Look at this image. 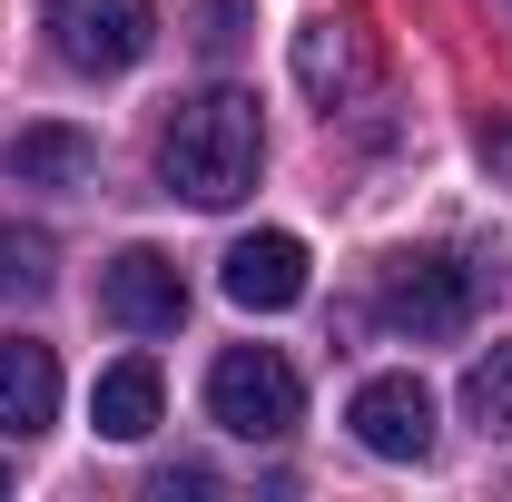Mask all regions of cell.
<instances>
[{"mask_svg": "<svg viewBox=\"0 0 512 502\" xmlns=\"http://www.w3.org/2000/svg\"><path fill=\"white\" fill-rule=\"evenodd\" d=\"M217 286H227L247 315H286L296 296H306V247H296L286 227H256V237L227 247V276H217Z\"/></svg>", "mask_w": 512, "mask_h": 502, "instance_id": "cell-7", "label": "cell"}, {"mask_svg": "<svg viewBox=\"0 0 512 502\" xmlns=\"http://www.w3.org/2000/svg\"><path fill=\"white\" fill-rule=\"evenodd\" d=\"M158 168H168V188L188 197V207H237L256 188V168H266V128H256V99L247 89H207L188 99L168 138H158Z\"/></svg>", "mask_w": 512, "mask_h": 502, "instance_id": "cell-1", "label": "cell"}, {"mask_svg": "<svg viewBox=\"0 0 512 502\" xmlns=\"http://www.w3.org/2000/svg\"><path fill=\"white\" fill-rule=\"evenodd\" d=\"M89 168H99L89 128H20V138H10V178H20V188H79Z\"/></svg>", "mask_w": 512, "mask_h": 502, "instance_id": "cell-11", "label": "cell"}, {"mask_svg": "<svg viewBox=\"0 0 512 502\" xmlns=\"http://www.w3.org/2000/svg\"><path fill=\"white\" fill-rule=\"evenodd\" d=\"M296 414H306V384H296V365H286L276 345H227V355L207 365V424H217V434L286 443Z\"/></svg>", "mask_w": 512, "mask_h": 502, "instance_id": "cell-2", "label": "cell"}, {"mask_svg": "<svg viewBox=\"0 0 512 502\" xmlns=\"http://www.w3.org/2000/svg\"><path fill=\"white\" fill-rule=\"evenodd\" d=\"M296 79H306L316 109L355 99V89H365V40H355L345 20H306V30H296Z\"/></svg>", "mask_w": 512, "mask_h": 502, "instance_id": "cell-10", "label": "cell"}, {"mask_svg": "<svg viewBox=\"0 0 512 502\" xmlns=\"http://www.w3.org/2000/svg\"><path fill=\"white\" fill-rule=\"evenodd\" d=\"M0 493H10V463H0Z\"/></svg>", "mask_w": 512, "mask_h": 502, "instance_id": "cell-16", "label": "cell"}, {"mask_svg": "<svg viewBox=\"0 0 512 502\" xmlns=\"http://www.w3.org/2000/svg\"><path fill=\"white\" fill-rule=\"evenodd\" d=\"M188 20H197V40H207V50H237V40L256 30V0H197Z\"/></svg>", "mask_w": 512, "mask_h": 502, "instance_id": "cell-14", "label": "cell"}, {"mask_svg": "<svg viewBox=\"0 0 512 502\" xmlns=\"http://www.w3.org/2000/svg\"><path fill=\"white\" fill-rule=\"evenodd\" d=\"M345 424H355V443L375 463H424L434 453V394L414 375H365L355 404H345Z\"/></svg>", "mask_w": 512, "mask_h": 502, "instance_id": "cell-6", "label": "cell"}, {"mask_svg": "<svg viewBox=\"0 0 512 502\" xmlns=\"http://www.w3.org/2000/svg\"><path fill=\"white\" fill-rule=\"evenodd\" d=\"M463 424H483V434L512 424V345H493V355L463 365Z\"/></svg>", "mask_w": 512, "mask_h": 502, "instance_id": "cell-13", "label": "cell"}, {"mask_svg": "<svg viewBox=\"0 0 512 502\" xmlns=\"http://www.w3.org/2000/svg\"><path fill=\"white\" fill-rule=\"evenodd\" d=\"M50 276H60V247H50L40 227H0V306L50 296Z\"/></svg>", "mask_w": 512, "mask_h": 502, "instance_id": "cell-12", "label": "cell"}, {"mask_svg": "<svg viewBox=\"0 0 512 502\" xmlns=\"http://www.w3.org/2000/svg\"><path fill=\"white\" fill-rule=\"evenodd\" d=\"M60 424V355L40 335H0V434L30 443Z\"/></svg>", "mask_w": 512, "mask_h": 502, "instance_id": "cell-8", "label": "cell"}, {"mask_svg": "<svg viewBox=\"0 0 512 502\" xmlns=\"http://www.w3.org/2000/svg\"><path fill=\"white\" fill-rule=\"evenodd\" d=\"M473 306H483V266H463V256H404L394 276H384V315L414 335V345H444V335H463L473 325Z\"/></svg>", "mask_w": 512, "mask_h": 502, "instance_id": "cell-4", "label": "cell"}, {"mask_svg": "<svg viewBox=\"0 0 512 502\" xmlns=\"http://www.w3.org/2000/svg\"><path fill=\"white\" fill-rule=\"evenodd\" d=\"M99 315L128 325V335H178V325H188V276L158 247H128V256L99 266Z\"/></svg>", "mask_w": 512, "mask_h": 502, "instance_id": "cell-5", "label": "cell"}, {"mask_svg": "<svg viewBox=\"0 0 512 502\" xmlns=\"http://www.w3.org/2000/svg\"><path fill=\"white\" fill-rule=\"evenodd\" d=\"M50 20V50L89 79H119L158 50V0H40Z\"/></svg>", "mask_w": 512, "mask_h": 502, "instance_id": "cell-3", "label": "cell"}, {"mask_svg": "<svg viewBox=\"0 0 512 502\" xmlns=\"http://www.w3.org/2000/svg\"><path fill=\"white\" fill-rule=\"evenodd\" d=\"M473 148H483V168H493V178H512V119H493Z\"/></svg>", "mask_w": 512, "mask_h": 502, "instance_id": "cell-15", "label": "cell"}, {"mask_svg": "<svg viewBox=\"0 0 512 502\" xmlns=\"http://www.w3.org/2000/svg\"><path fill=\"white\" fill-rule=\"evenodd\" d=\"M158 404H168L158 365H148V355H119V365L99 375V394H89V424H99L109 443H148L158 434Z\"/></svg>", "mask_w": 512, "mask_h": 502, "instance_id": "cell-9", "label": "cell"}]
</instances>
